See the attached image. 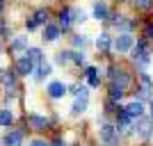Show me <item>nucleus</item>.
Here are the masks:
<instances>
[{"label":"nucleus","instance_id":"obj_7","mask_svg":"<svg viewBox=\"0 0 153 146\" xmlns=\"http://www.w3.org/2000/svg\"><path fill=\"white\" fill-rule=\"evenodd\" d=\"M46 91H48V96H51V98H62V96L66 94V84L55 80V82L48 84V89H46Z\"/></svg>","mask_w":153,"mask_h":146},{"label":"nucleus","instance_id":"obj_15","mask_svg":"<svg viewBox=\"0 0 153 146\" xmlns=\"http://www.w3.org/2000/svg\"><path fill=\"white\" fill-rule=\"evenodd\" d=\"M123 91H126L123 87H119L117 82H112V84H110V101H121Z\"/></svg>","mask_w":153,"mask_h":146},{"label":"nucleus","instance_id":"obj_19","mask_svg":"<svg viewBox=\"0 0 153 146\" xmlns=\"http://www.w3.org/2000/svg\"><path fill=\"white\" fill-rule=\"evenodd\" d=\"M96 48H98L101 53H105L110 48V37H108V34H101V37L96 39Z\"/></svg>","mask_w":153,"mask_h":146},{"label":"nucleus","instance_id":"obj_29","mask_svg":"<svg viewBox=\"0 0 153 146\" xmlns=\"http://www.w3.org/2000/svg\"><path fill=\"white\" fill-rule=\"evenodd\" d=\"M144 37L153 39V25H146V30H144Z\"/></svg>","mask_w":153,"mask_h":146},{"label":"nucleus","instance_id":"obj_35","mask_svg":"<svg viewBox=\"0 0 153 146\" xmlns=\"http://www.w3.org/2000/svg\"><path fill=\"white\" fill-rule=\"evenodd\" d=\"M0 76H2V69H0Z\"/></svg>","mask_w":153,"mask_h":146},{"label":"nucleus","instance_id":"obj_31","mask_svg":"<svg viewBox=\"0 0 153 146\" xmlns=\"http://www.w3.org/2000/svg\"><path fill=\"white\" fill-rule=\"evenodd\" d=\"M0 32H2V34H7V25H5V21L0 19Z\"/></svg>","mask_w":153,"mask_h":146},{"label":"nucleus","instance_id":"obj_11","mask_svg":"<svg viewBox=\"0 0 153 146\" xmlns=\"http://www.w3.org/2000/svg\"><path fill=\"white\" fill-rule=\"evenodd\" d=\"M112 82H117L119 87H123V89H126L128 84H130V78H128V73H123V71L112 69Z\"/></svg>","mask_w":153,"mask_h":146},{"label":"nucleus","instance_id":"obj_21","mask_svg":"<svg viewBox=\"0 0 153 146\" xmlns=\"http://www.w3.org/2000/svg\"><path fill=\"white\" fill-rule=\"evenodd\" d=\"M94 16H96L98 21H105V19L110 16L108 7H105V5H96V7H94Z\"/></svg>","mask_w":153,"mask_h":146},{"label":"nucleus","instance_id":"obj_17","mask_svg":"<svg viewBox=\"0 0 153 146\" xmlns=\"http://www.w3.org/2000/svg\"><path fill=\"white\" fill-rule=\"evenodd\" d=\"M12 121H14L12 110H0V126H12Z\"/></svg>","mask_w":153,"mask_h":146},{"label":"nucleus","instance_id":"obj_34","mask_svg":"<svg viewBox=\"0 0 153 146\" xmlns=\"http://www.w3.org/2000/svg\"><path fill=\"white\" fill-rule=\"evenodd\" d=\"M151 119H153V101H151Z\"/></svg>","mask_w":153,"mask_h":146},{"label":"nucleus","instance_id":"obj_16","mask_svg":"<svg viewBox=\"0 0 153 146\" xmlns=\"http://www.w3.org/2000/svg\"><path fill=\"white\" fill-rule=\"evenodd\" d=\"M25 55H27V57H30L34 64H41V62H44V53L39 50V48H27Z\"/></svg>","mask_w":153,"mask_h":146},{"label":"nucleus","instance_id":"obj_14","mask_svg":"<svg viewBox=\"0 0 153 146\" xmlns=\"http://www.w3.org/2000/svg\"><path fill=\"white\" fill-rule=\"evenodd\" d=\"M71 16H73V14H71V9H62V12H59V27H62V30H69V25H71Z\"/></svg>","mask_w":153,"mask_h":146},{"label":"nucleus","instance_id":"obj_25","mask_svg":"<svg viewBox=\"0 0 153 146\" xmlns=\"http://www.w3.org/2000/svg\"><path fill=\"white\" fill-rule=\"evenodd\" d=\"M71 62L78 64V66H82V64H85V55H82V53H71Z\"/></svg>","mask_w":153,"mask_h":146},{"label":"nucleus","instance_id":"obj_6","mask_svg":"<svg viewBox=\"0 0 153 146\" xmlns=\"http://www.w3.org/2000/svg\"><path fill=\"white\" fill-rule=\"evenodd\" d=\"M114 48H117V53L130 50V48H133V37H130V34H119L117 41H114Z\"/></svg>","mask_w":153,"mask_h":146},{"label":"nucleus","instance_id":"obj_28","mask_svg":"<svg viewBox=\"0 0 153 146\" xmlns=\"http://www.w3.org/2000/svg\"><path fill=\"white\" fill-rule=\"evenodd\" d=\"M73 46L76 48H85V37H73Z\"/></svg>","mask_w":153,"mask_h":146},{"label":"nucleus","instance_id":"obj_2","mask_svg":"<svg viewBox=\"0 0 153 146\" xmlns=\"http://www.w3.org/2000/svg\"><path fill=\"white\" fill-rule=\"evenodd\" d=\"M30 73H34V62L27 55L19 57V62H16V76H30Z\"/></svg>","mask_w":153,"mask_h":146},{"label":"nucleus","instance_id":"obj_10","mask_svg":"<svg viewBox=\"0 0 153 146\" xmlns=\"http://www.w3.org/2000/svg\"><path fill=\"white\" fill-rule=\"evenodd\" d=\"M137 133H140L142 137H151V133H153V119H140V123H137Z\"/></svg>","mask_w":153,"mask_h":146},{"label":"nucleus","instance_id":"obj_23","mask_svg":"<svg viewBox=\"0 0 153 146\" xmlns=\"http://www.w3.org/2000/svg\"><path fill=\"white\" fill-rule=\"evenodd\" d=\"M55 62H57V64H66V62H71V53H69V50H62V53H57Z\"/></svg>","mask_w":153,"mask_h":146},{"label":"nucleus","instance_id":"obj_30","mask_svg":"<svg viewBox=\"0 0 153 146\" xmlns=\"http://www.w3.org/2000/svg\"><path fill=\"white\" fill-rule=\"evenodd\" d=\"M30 146H48V144H46V142H41V139H34Z\"/></svg>","mask_w":153,"mask_h":146},{"label":"nucleus","instance_id":"obj_26","mask_svg":"<svg viewBox=\"0 0 153 146\" xmlns=\"http://www.w3.org/2000/svg\"><path fill=\"white\" fill-rule=\"evenodd\" d=\"M135 5H137V9H151L153 0H135Z\"/></svg>","mask_w":153,"mask_h":146},{"label":"nucleus","instance_id":"obj_8","mask_svg":"<svg viewBox=\"0 0 153 146\" xmlns=\"http://www.w3.org/2000/svg\"><path fill=\"white\" fill-rule=\"evenodd\" d=\"M59 34H62V27H59V25L46 23V27H44V39H46V41H57Z\"/></svg>","mask_w":153,"mask_h":146},{"label":"nucleus","instance_id":"obj_24","mask_svg":"<svg viewBox=\"0 0 153 146\" xmlns=\"http://www.w3.org/2000/svg\"><path fill=\"white\" fill-rule=\"evenodd\" d=\"M34 21H37L39 25H41V23H46V21H48V12H46V9H39V12L34 14Z\"/></svg>","mask_w":153,"mask_h":146},{"label":"nucleus","instance_id":"obj_12","mask_svg":"<svg viewBox=\"0 0 153 146\" xmlns=\"http://www.w3.org/2000/svg\"><path fill=\"white\" fill-rule=\"evenodd\" d=\"M85 76H87V80H89V84H91V87H98V84H101L98 71H96L94 66H87V69H85Z\"/></svg>","mask_w":153,"mask_h":146},{"label":"nucleus","instance_id":"obj_4","mask_svg":"<svg viewBox=\"0 0 153 146\" xmlns=\"http://www.w3.org/2000/svg\"><path fill=\"white\" fill-rule=\"evenodd\" d=\"M98 133H101V139L105 142V144H114V139H117V128H114V126H110V123H103Z\"/></svg>","mask_w":153,"mask_h":146},{"label":"nucleus","instance_id":"obj_32","mask_svg":"<svg viewBox=\"0 0 153 146\" xmlns=\"http://www.w3.org/2000/svg\"><path fill=\"white\" fill-rule=\"evenodd\" d=\"M51 146H64V142H62V139H59V137H57V139L53 142V144H51Z\"/></svg>","mask_w":153,"mask_h":146},{"label":"nucleus","instance_id":"obj_9","mask_svg":"<svg viewBox=\"0 0 153 146\" xmlns=\"http://www.w3.org/2000/svg\"><path fill=\"white\" fill-rule=\"evenodd\" d=\"M126 112L133 119H142V114H144V105H142L140 101H133V103H128L126 105Z\"/></svg>","mask_w":153,"mask_h":146},{"label":"nucleus","instance_id":"obj_3","mask_svg":"<svg viewBox=\"0 0 153 146\" xmlns=\"http://www.w3.org/2000/svg\"><path fill=\"white\" fill-rule=\"evenodd\" d=\"M27 126L32 128V130H46V128L51 126V121L46 119V116H39V114H27Z\"/></svg>","mask_w":153,"mask_h":146},{"label":"nucleus","instance_id":"obj_13","mask_svg":"<svg viewBox=\"0 0 153 146\" xmlns=\"http://www.w3.org/2000/svg\"><path fill=\"white\" fill-rule=\"evenodd\" d=\"M85 110H87V98H76L73 107H71V114H73V116H80Z\"/></svg>","mask_w":153,"mask_h":146},{"label":"nucleus","instance_id":"obj_33","mask_svg":"<svg viewBox=\"0 0 153 146\" xmlns=\"http://www.w3.org/2000/svg\"><path fill=\"white\" fill-rule=\"evenodd\" d=\"M2 9H5V0H0V12H2Z\"/></svg>","mask_w":153,"mask_h":146},{"label":"nucleus","instance_id":"obj_27","mask_svg":"<svg viewBox=\"0 0 153 146\" xmlns=\"http://www.w3.org/2000/svg\"><path fill=\"white\" fill-rule=\"evenodd\" d=\"M37 25H39V23H37V21H34V16L25 21V27H27V30H37Z\"/></svg>","mask_w":153,"mask_h":146},{"label":"nucleus","instance_id":"obj_1","mask_svg":"<svg viewBox=\"0 0 153 146\" xmlns=\"http://www.w3.org/2000/svg\"><path fill=\"white\" fill-rule=\"evenodd\" d=\"M133 59L137 64H149L151 62V50H149L146 41H140V44L133 48Z\"/></svg>","mask_w":153,"mask_h":146},{"label":"nucleus","instance_id":"obj_18","mask_svg":"<svg viewBox=\"0 0 153 146\" xmlns=\"http://www.w3.org/2000/svg\"><path fill=\"white\" fill-rule=\"evenodd\" d=\"M0 80H2V84H5V87H9V84H16V73H12V71H2Z\"/></svg>","mask_w":153,"mask_h":146},{"label":"nucleus","instance_id":"obj_22","mask_svg":"<svg viewBox=\"0 0 153 146\" xmlns=\"http://www.w3.org/2000/svg\"><path fill=\"white\" fill-rule=\"evenodd\" d=\"M46 76H51V64L41 62V64H39V69H37V80H44Z\"/></svg>","mask_w":153,"mask_h":146},{"label":"nucleus","instance_id":"obj_5","mask_svg":"<svg viewBox=\"0 0 153 146\" xmlns=\"http://www.w3.org/2000/svg\"><path fill=\"white\" fill-rule=\"evenodd\" d=\"M2 144H5V146H23V133H19V130H9V133L2 137Z\"/></svg>","mask_w":153,"mask_h":146},{"label":"nucleus","instance_id":"obj_20","mask_svg":"<svg viewBox=\"0 0 153 146\" xmlns=\"http://www.w3.org/2000/svg\"><path fill=\"white\" fill-rule=\"evenodd\" d=\"M12 50H27V39L25 37H16L12 41Z\"/></svg>","mask_w":153,"mask_h":146}]
</instances>
